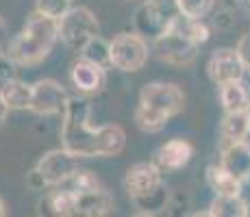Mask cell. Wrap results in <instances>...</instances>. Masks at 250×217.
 I'll return each mask as SVG.
<instances>
[{
	"label": "cell",
	"mask_w": 250,
	"mask_h": 217,
	"mask_svg": "<svg viewBox=\"0 0 250 217\" xmlns=\"http://www.w3.org/2000/svg\"><path fill=\"white\" fill-rule=\"evenodd\" d=\"M61 146L79 158H109L122 154L126 146V133L118 124H91L89 96H76L68 100L59 128Z\"/></svg>",
	"instance_id": "cell-1"
},
{
	"label": "cell",
	"mask_w": 250,
	"mask_h": 217,
	"mask_svg": "<svg viewBox=\"0 0 250 217\" xmlns=\"http://www.w3.org/2000/svg\"><path fill=\"white\" fill-rule=\"evenodd\" d=\"M185 109V94L176 83L155 80L139 91L135 109V124L144 133H161L172 118Z\"/></svg>",
	"instance_id": "cell-2"
},
{
	"label": "cell",
	"mask_w": 250,
	"mask_h": 217,
	"mask_svg": "<svg viewBox=\"0 0 250 217\" xmlns=\"http://www.w3.org/2000/svg\"><path fill=\"white\" fill-rule=\"evenodd\" d=\"M57 41H59V20L33 11L20 35L9 41L4 52L20 67H31L48 59Z\"/></svg>",
	"instance_id": "cell-3"
},
{
	"label": "cell",
	"mask_w": 250,
	"mask_h": 217,
	"mask_svg": "<svg viewBox=\"0 0 250 217\" xmlns=\"http://www.w3.org/2000/svg\"><path fill=\"white\" fill-rule=\"evenodd\" d=\"M181 20V9L176 0H144L135 9L133 26L148 41H155Z\"/></svg>",
	"instance_id": "cell-4"
},
{
	"label": "cell",
	"mask_w": 250,
	"mask_h": 217,
	"mask_svg": "<svg viewBox=\"0 0 250 217\" xmlns=\"http://www.w3.org/2000/svg\"><path fill=\"white\" fill-rule=\"evenodd\" d=\"M152 48L148 46V39L142 37L137 31L133 33H118L111 41H109V55H111V67L120 72H133L144 70L148 63Z\"/></svg>",
	"instance_id": "cell-5"
},
{
	"label": "cell",
	"mask_w": 250,
	"mask_h": 217,
	"mask_svg": "<svg viewBox=\"0 0 250 217\" xmlns=\"http://www.w3.org/2000/svg\"><path fill=\"white\" fill-rule=\"evenodd\" d=\"M96 35H100V24L87 7H72L59 20V39L70 50L79 52Z\"/></svg>",
	"instance_id": "cell-6"
},
{
	"label": "cell",
	"mask_w": 250,
	"mask_h": 217,
	"mask_svg": "<svg viewBox=\"0 0 250 217\" xmlns=\"http://www.w3.org/2000/svg\"><path fill=\"white\" fill-rule=\"evenodd\" d=\"M150 48L161 63L174 65V67H187L198 59L200 46L196 41H191L187 35H183L176 26H172L167 33L157 37Z\"/></svg>",
	"instance_id": "cell-7"
},
{
	"label": "cell",
	"mask_w": 250,
	"mask_h": 217,
	"mask_svg": "<svg viewBox=\"0 0 250 217\" xmlns=\"http://www.w3.org/2000/svg\"><path fill=\"white\" fill-rule=\"evenodd\" d=\"M68 91L61 83L52 79H42L33 83V98H31V113L40 118H52V115H63L68 107Z\"/></svg>",
	"instance_id": "cell-8"
},
{
	"label": "cell",
	"mask_w": 250,
	"mask_h": 217,
	"mask_svg": "<svg viewBox=\"0 0 250 217\" xmlns=\"http://www.w3.org/2000/svg\"><path fill=\"white\" fill-rule=\"evenodd\" d=\"M81 158L76 157V154H72L70 150H65L63 146L61 148H55V150H48L44 157L37 161V172L42 174V178H44L46 187H61L65 180L74 174L76 167L79 165Z\"/></svg>",
	"instance_id": "cell-9"
},
{
	"label": "cell",
	"mask_w": 250,
	"mask_h": 217,
	"mask_svg": "<svg viewBox=\"0 0 250 217\" xmlns=\"http://www.w3.org/2000/svg\"><path fill=\"white\" fill-rule=\"evenodd\" d=\"M207 74H209L211 83L220 87L224 83H230V80H242L246 74V65H244L237 48H218L209 57Z\"/></svg>",
	"instance_id": "cell-10"
},
{
	"label": "cell",
	"mask_w": 250,
	"mask_h": 217,
	"mask_svg": "<svg viewBox=\"0 0 250 217\" xmlns=\"http://www.w3.org/2000/svg\"><path fill=\"white\" fill-rule=\"evenodd\" d=\"M194 143H189L183 137H172L167 141H163L152 154V163L163 172V174H174L181 172L183 167L189 165V161L194 158Z\"/></svg>",
	"instance_id": "cell-11"
},
{
	"label": "cell",
	"mask_w": 250,
	"mask_h": 217,
	"mask_svg": "<svg viewBox=\"0 0 250 217\" xmlns=\"http://www.w3.org/2000/svg\"><path fill=\"white\" fill-rule=\"evenodd\" d=\"M70 83L81 96H96L107 85V67L79 57L70 65Z\"/></svg>",
	"instance_id": "cell-12"
},
{
	"label": "cell",
	"mask_w": 250,
	"mask_h": 217,
	"mask_svg": "<svg viewBox=\"0 0 250 217\" xmlns=\"http://www.w3.org/2000/svg\"><path fill=\"white\" fill-rule=\"evenodd\" d=\"M161 170L152 161H139L133 163L124 174V189H126L128 197L144 196L148 191H152L157 185H161Z\"/></svg>",
	"instance_id": "cell-13"
},
{
	"label": "cell",
	"mask_w": 250,
	"mask_h": 217,
	"mask_svg": "<svg viewBox=\"0 0 250 217\" xmlns=\"http://www.w3.org/2000/svg\"><path fill=\"white\" fill-rule=\"evenodd\" d=\"M220 163L233 172L242 182L250 180V141L239 139L220 148Z\"/></svg>",
	"instance_id": "cell-14"
},
{
	"label": "cell",
	"mask_w": 250,
	"mask_h": 217,
	"mask_svg": "<svg viewBox=\"0 0 250 217\" xmlns=\"http://www.w3.org/2000/svg\"><path fill=\"white\" fill-rule=\"evenodd\" d=\"M37 213L52 217H76V194L65 187H55V191H48L37 202Z\"/></svg>",
	"instance_id": "cell-15"
},
{
	"label": "cell",
	"mask_w": 250,
	"mask_h": 217,
	"mask_svg": "<svg viewBox=\"0 0 250 217\" xmlns=\"http://www.w3.org/2000/svg\"><path fill=\"white\" fill-rule=\"evenodd\" d=\"M113 196L103 187L87 194H76V215L81 217H107L113 213Z\"/></svg>",
	"instance_id": "cell-16"
},
{
	"label": "cell",
	"mask_w": 250,
	"mask_h": 217,
	"mask_svg": "<svg viewBox=\"0 0 250 217\" xmlns=\"http://www.w3.org/2000/svg\"><path fill=\"white\" fill-rule=\"evenodd\" d=\"M218 100L224 113H248L250 111V89L244 83V79L220 85Z\"/></svg>",
	"instance_id": "cell-17"
},
{
	"label": "cell",
	"mask_w": 250,
	"mask_h": 217,
	"mask_svg": "<svg viewBox=\"0 0 250 217\" xmlns=\"http://www.w3.org/2000/svg\"><path fill=\"white\" fill-rule=\"evenodd\" d=\"M207 185L215 196H239L244 182L233 172H229L222 163H211L207 167Z\"/></svg>",
	"instance_id": "cell-18"
},
{
	"label": "cell",
	"mask_w": 250,
	"mask_h": 217,
	"mask_svg": "<svg viewBox=\"0 0 250 217\" xmlns=\"http://www.w3.org/2000/svg\"><path fill=\"white\" fill-rule=\"evenodd\" d=\"M170 200H172V194L166 187V182L157 185L155 189L148 191V194H144V196L131 197L137 215H161V213H166V211L170 209Z\"/></svg>",
	"instance_id": "cell-19"
},
{
	"label": "cell",
	"mask_w": 250,
	"mask_h": 217,
	"mask_svg": "<svg viewBox=\"0 0 250 217\" xmlns=\"http://www.w3.org/2000/svg\"><path fill=\"white\" fill-rule=\"evenodd\" d=\"M0 94H2L9 111H28L31 109L33 85L24 83V80H18V79L7 80L4 85H0Z\"/></svg>",
	"instance_id": "cell-20"
},
{
	"label": "cell",
	"mask_w": 250,
	"mask_h": 217,
	"mask_svg": "<svg viewBox=\"0 0 250 217\" xmlns=\"http://www.w3.org/2000/svg\"><path fill=\"white\" fill-rule=\"evenodd\" d=\"M248 135V113H224L222 122L218 126L220 148L239 141V139H246Z\"/></svg>",
	"instance_id": "cell-21"
},
{
	"label": "cell",
	"mask_w": 250,
	"mask_h": 217,
	"mask_svg": "<svg viewBox=\"0 0 250 217\" xmlns=\"http://www.w3.org/2000/svg\"><path fill=\"white\" fill-rule=\"evenodd\" d=\"M207 215L211 217H246V200L239 196H215Z\"/></svg>",
	"instance_id": "cell-22"
},
{
	"label": "cell",
	"mask_w": 250,
	"mask_h": 217,
	"mask_svg": "<svg viewBox=\"0 0 250 217\" xmlns=\"http://www.w3.org/2000/svg\"><path fill=\"white\" fill-rule=\"evenodd\" d=\"M176 28L183 33V35H187L191 41H196L198 46H203L211 39V35H213V26L211 24H207V20H189V18H183L174 24Z\"/></svg>",
	"instance_id": "cell-23"
},
{
	"label": "cell",
	"mask_w": 250,
	"mask_h": 217,
	"mask_svg": "<svg viewBox=\"0 0 250 217\" xmlns=\"http://www.w3.org/2000/svg\"><path fill=\"white\" fill-rule=\"evenodd\" d=\"M79 55L83 59L91 61V63H98L103 67H111V55H109V41H104L100 35L91 37V39L85 43L79 50Z\"/></svg>",
	"instance_id": "cell-24"
},
{
	"label": "cell",
	"mask_w": 250,
	"mask_h": 217,
	"mask_svg": "<svg viewBox=\"0 0 250 217\" xmlns=\"http://www.w3.org/2000/svg\"><path fill=\"white\" fill-rule=\"evenodd\" d=\"M61 187H65V189L74 191V194H87V191L98 189L100 182H98V176H96V174L91 172V170L76 167L74 174H72V176H70Z\"/></svg>",
	"instance_id": "cell-25"
},
{
	"label": "cell",
	"mask_w": 250,
	"mask_h": 217,
	"mask_svg": "<svg viewBox=\"0 0 250 217\" xmlns=\"http://www.w3.org/2000/svg\"><path fill=\"white\" fill-rule=\"evenodd\" d=\"M181 9L183 18H189V20H205L213 13L215 0H176Z\"/></svg>",
	"instance_id": "cell-26"
},
{
	"label": "cell",
	"mask_w": 250,
	"mask_h": 217,
	"mask_svg": "<svg viewBox=\"0 0 250 217\" xmlns=\"http://www.w3.org/2000/svg\"><path fill=\"white\" fill-rule=\"evenodd\" d=\"M72 9V0H35V11L52 20H61Z\"/></svg>",
	"instance_id": "cell-27"
},
{
	"label": "cell",
	"mask_w": 250,
	"mask_h": 217,
	"mask_svg": "<svg viewBox=\"0 0 250 217\" xmlns=\"http://www.w3.org/2000/svg\"><path fill=\"white\" fill-rule=\"evenodd\" d=\"M211 26H213V31H230V28L235 26L233 9H230V7L218 9V11L213 13V18H211Z\"/></svg>",
	"instance_id": "cell-28"
},
{
	"label": "cell",
	"mask_w": 250,
	"mask_h": 217,
	"mask_svg": "<svg viewBox=\"0 0 250 217\" xmlns=\"http://www.w3.org/2000/svg\"><path fill=\"white\" fill-rule=\"evenodd\" d=\"M18 67H20V65H18L16 61L7 55V52L0 50V85H4L7 80L16 79V76H18Z\"/></svg>",
	"instance_id": "cell-29"
},
{
	"label": "cell",
	"mask_w": 250,
	"mask_h": 217,
	"mask_svg": "<svg viewBox=\"0 0 250 217\" xmlns=\"http://www.w3.org/2000/svg\"><path fill=\"white\" fill-rule=\"evenodd\" d=\"M235 48H237V52H239V57H242L244 65H246V70H250V33L239 37V41H237Z\"/></svg>",
	"instance_id": "cell-30"
},
{
	"label": "cell",
	"mask_w": 250,
	"mask_h": 217,
	"mask_svg": "<svg viewBox=\"0 0 250 217\" xmlns=\"http://www.w3.org/2000/svg\"><path fill=\"white\" fill-rule=\"evenodd\" d=\"M26 187L28 189H33V191L46 189V182H44V178H42V174L37 172V167H33V170L26 174Z\"/></svg>",
	"instance_id": "cell-31"
},
{
	"label": "cell",
	"mask_w": 250,
	"mask_h": 217,
	"mask_svg": "<svg viewBox=\"0 0 250 217\" xmlns=\"http://www.w3.org/2000/svg\"><path fill=\"white\" fill-rule=\"evenodd\" d=\"M7 113H9V107H7V102H4L2 94H0V128L4 126V119H7Z\"/></svg>",
	"instance_id": "cell-32"
},
{
	"label": "cell",
	"mask_w": 250,
	"mask_h": 217,
	"mask_svg": "<svg viewBox=\"0 0 250 217\" xmlns=\"http://www.w3.org/2000/svg\"><path fill=\"white\" fill-rule=\"evenodd\" d=\"M7 35H9V28H7V22H4V18L0 16V46H2L4 41H7Z\"/></svg>",
	"instance_id": "cell-33"
},
{
	"label": "cell",
	"mask_w": 250,
	"mask_h": 217,
	"mask_svg": "<svg viewBox=\"0 0 250 217\" xmlns=\"http://www.w3.org/2000/svg\"><path fill=\"white\" fill-rule=\"evenodd\" d=\"M222 2H224V7H230V9H235V7H237V4H239V2H242V0H222Z\"/></svg>",
	"instance_id": "cell-34"
},
{
	"label": "cell",
	"mask_w": 250,
	"mask_h": 217,
	"mask_svg": "<svg viewBox=\"0 0 250 217\" xmlns=\"http://www.w3.org/2000/svg\"><path fill=\"white\" fill-rule=\"evenodd\" d=\"M7 215V206H4V202L0 200V217H4Z\"/></svg>",
	"instance_id": "cell-35"
},
{
	"label": "cell",
	"mask_w": 250,
	"mask_h": 217,
	"mask_svg": "<svg viewBox=\"0 0 250 217\" xmlns=\"http://www.w3.org/2000/svg\"><path fill=\"white\" fill-rule=\"evenodd\" d=\"M246 217H250V202H246Z\"/></svg>",
	"instance_id": "cell-36"
},
{
	"label": "cell",
	"mask_w": 250,
	"mask_h": 217,
	"mask_svg": "<svg viewBox=\"0 0 250 217\" xmlns=\"http://www.w3.org/2000/svg\"><path fill=\"white\" fill-rule=\"evenodd\" d=\"M248 133H250V111H248Z\"/></svg>",
	"instance_id": "cell-37"
},
{
	"label": "cell",
	"mask_w": 250,
	"mask_h": 217,
	"mask_svg": "<svg viewBox=\"0 0 250 217\" xmlns=\"http://www.w3.org/2000/svg\"><path fill=\"white\" fill-rule=\"evenodd\" d=\"M72 2H74V0H72Z\"/></svg>",
	"instance_id": "cell-38"
},
{
	"label": "cell",
	"mask_w": 250,
	"mask_h": 217,
	"mask_svg": "<svg viewBox=\"0 0 250 217\" xmlns=\"http://www.w3.org/2000/svg\"><path fill=\"white\" fill-rule=\"evenodd\" d=\"M248 72H250V70H248Z\"/></svg>",
	"instance_id": "cell-39"
}]
</instances>
